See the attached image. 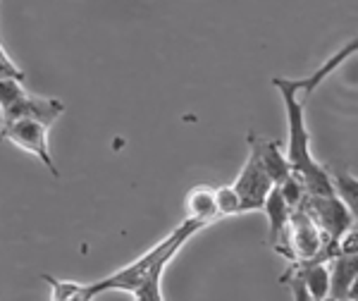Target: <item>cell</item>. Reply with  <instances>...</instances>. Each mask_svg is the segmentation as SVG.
<instances>
[{"label": "cell", "instance_id": "cell-1", "mask_svg": "<svg viewBox=\"0 0 358 301\" xmlns=\"http://www.w3.org/2000/svg\"><path fill=\"white\" fill-rule=\"evenodd\" d=\"M203 230V225L196 220L187 218L182 225H177L170 234L163 237L158 244H153L143 256L131 260L129 265L115 270L113 275L103 277L98 282L82 287L79 301H91L98 299L103 292H127L131 294L136 301H163V273L172 258L177 256V251H182V246L189 239Z\"/></svg>", "mask_w": 358, "mask_h": 301}, {"label": "cell", "instance_id": "cell-13", "mask_svg": "<svg viewBox=\"0 0 358 301\" xmlns=\"http://www.w3.org/2000/svg\"><path fill=\"white\" fill-rule=\"evenodd\" d=\"M215 204H217V213L220 218L224 216H241L244 213V206H241L239 194L234 192V187H215Z\"/></svg>", "mask_w": 358, "mask_h": 301}, {"label": "cell", "instance_id": "cell-2", "mask_svg": "<svg viewBox=\"0 0 358 301\" xmlns=\"http://www.w3.org/2000/svg\"><path fill=\"white\" fill-rule=\"evenodd\" d=\"M273 86L282 94L287 110V130H289V141H287V160L292 165V175L301 179L306 194H330V170L320 165L310 153V132L306 127L303 108L306 101L299 94V82L287 77H275Z\"/></svg>", "mask_w": 358, "mask_h": 301}, {"label": "cell", "instance_id": "cell-9", "mask_svg": "<svg viewBox=\"0 0 358 301\" xmlns=\"http://www.w3.org/2000/svg\"><path fill=\"white\" fill-rule=\"evenodd\" d=\"M187 218L201 223L203 227L220 218L217 204H215V187L199 184V187H194L192 192L187 194Z\"/></svg>", "mask_w": 358, "mask_h": 301}, {"label": "cell", "instance_id": "cell-4", "mask_svg": "<svg viewBox=\"0 0 358 301\" xmlns=\"http://www.w3.org/2000/svg\"><path fill=\"white\" fill-rule=\"evenodd\" d=\"M299 206L313 218V223L320 227V232L330 241H334V244H337L339 237H342L346 230L356 225V213L351 211V208L346 206L334 192L306 194Z\"/></svg>", "mask_w": 358, "mask_h": 301}, {"label": "cell", "instance_id": "cell-10", "mask_svg": "<svg viewBox=\"0 0 358 301\" xmlns=\"http://www.w3.org/2000/svg\"><path fill=\"white\" fill-rule=\"evenodd\" d=\"M261 211H265V216H268V241L270 244H275V241L282 237V232L287 230L289 213H292V208L287 206L285 196H282V192L277 189V184L270 189L268 196H265Z\"/></svg>", "mask_w": 358, "mask_h": 301}, {"label": "cell", "instance_id": "cell-7", "mask_svg": "<svg viewBox=\"0 0 358 301\" xmlns=\"http://www.w3.org/2000/svg\"><path fill=\"white\" fill-rule=\"evenodd\" d=\"M248 148L256 150L258 160H261L265 172L273 179V184L285 182V179L292 175V165H289V160H287V153L282 150L280 139H265V136H258L256 132H248Z\"/></svg>", "mask_w": 358, "mask_h": 301}, {"label": "cell", "instance_id": "cell-3", "mask_svg": "<svg viewBox=\"0 0 358 301\" xmlns=\"http://www.w3.org/2000/svg\"><path fill=\"white\" fill-rule=\"evenodd\" d=\"M0 113H3V120L36 118L43 125L53 127L55 120L65 113V103L57 98L27 94L22 79L17 77H0Z\"/></svg>", "mask_w": 358, "mask_h": 301}, {"label": "cell", "instance_id": "cell-11", "mask_svg": "<svg viewBox=\"0 0 358 301\" xmlns=\"http://www.w3.org/2000/svg\"><path fill=\"white\" fill-rule=\"evenodd\" d=\"M356 48H358V43H356V38H354V41L346 43L337 55H332L330 60H327L325 65H322L320 69H317L315 74H310V77H303V79H296V82H299V94H301L303 101H308V98L313 96V91L317 89V86H320L322 82H325V79L330 77V74L334 72V69L342 67L346 57H351V55L356 53Z\"/></svg>", "mask_w": 358, "mask_h": 301}, {"label": "cell", "instance_id": "cell-8", "mask_svg": "<svg viewBox=\"0 0 358 301\" xmlns=\"http://www.w3.org/2000/svg\"><path fill=\"white\" fill-rule=\"evenodd\" d=\"M330 270V299H356V253H334L327 258Z\"/></svg>", "mask_w": 358, "mask_h": 301}, {"label": "cell", "instance_id": "cell-5", "mask_svg": "<svg viewBox=\"0 0 358 301\" xmlns=\"http://www.w3.org/2000/svg\"><path fill=\"white\" fill-rule=\"evenodd\" d=\"M48 125H43L36 118H15V120H3L0 127V141H10L15 146H20L27 153L36 155L41 163L48 167L50 175L60 177V170L53 163V155L48 150Z\"/></svg>", "mask_w": 358, "mask_h": 301}, {"label": "cell", "instance_id": "cell-14", "mask_svg": "<svg viewBox=\"0 0 358 301\" xmlns=\"http://www.w3.org/2000/svg\"><path fill=\"white\" fill-rule=\"evenodd\" d=\"M41 280H45L50 285V299L53 301H72L79 299L82 294V282H69V280H57L53 275H41Z\"/></svg>", "mask_w": 358, "mask_h": 301}, {"label": "cell", "instance_id": "cell-6", "mask_svg": "<svg viewBox=\"0 0 358 301\" xmlns=\"http://www.w3.org/2000/svg\"><path fill=\"white\" fill-rule=\"evenodd\" d=\"M232 187H234V192L239 194L244 213L261 211L265 196H268L270 189L275 187L273 179H270V175L265 172V167L261 165V160H258V155L253 148H248V160H246V165L241 167L239 177H236V182Z\"/></svg>", "mask_w": 358, "mask_h": 301}, {"label": "cell", "instance_id": "cell-12", "mask_svg": "<svg viewBox=\"0 0 358 301\" xmlns=\"http://www.w3.org/2000/svg\"><path fill=\"white\" fill-rule=\"evenodd\" d=\"M330 182H332V192L344 201L351 211L356 213V194H358V182L351 172H332L330 170Z\"/></svg>", "mask_w": 358, "mask_h": 301}]
</instances>
